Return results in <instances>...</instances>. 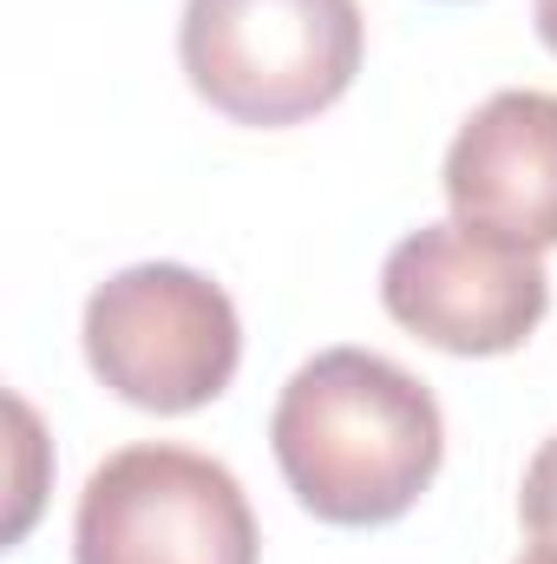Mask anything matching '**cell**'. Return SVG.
Wrapping results in <instances>:
<instances>
[{"mask_svg": "<svg viewBox=\"0 0 557 564\" xmlns=\"http://www.w3.org/2000/svg\"><path fill=\"white\" fill-rule=\"evenodd\" d=\"M276 466L321 525H394L446 459V421L401 361L374 348H321L288 375L270 421Z\"/></svg>", "mask_w": 557, "mask_h": 564, "instance_id": "obj_1", "label": "cell"}, {"mask_svg": "<svg viewBox=\"0 0 557 564\" xmlns=\"http://www.w3.org/2000/svg\"><path fill=\"white\" fill-rule=\"evenodd\" d=\"M361 46L354 0H184L177 20L190 93L250 132L328 112L361 73Z\"/></svg>", "mask_w": 557, "mask_h": 564, "instance_id": "obj_2", "label": "cell"}, {"mask_svg": "<svg viewBox=\"0 0 557 564\" xmlns=\"http://www.w3.org/2000/svg\"><path fill=\"white\" fill-rule=\"evenodd\" d=\"M79 335L92 375L144 414L210 408L243 361L237 302L184 263H132L106 276L86 302Z\"/></svg>", "mask_w": 557, "mask_h": 564, "instance_id": "obj_3", "label": "cell"}, {"mask_svg": "<svg viewBox=\"0 0 557 564\" xmlns=\"http://www.w3.org/2000/svg\"><path fill=\"white\" fill-rule=\"evenodd\" d=\"M73 564H256V512L210 453L144 440L86 479Z\"/></svg>", "mask_w": 557, "mask_h": 564, "instance_id": "obj_4", "label": "cell"}, {"mask_svg": "<svg viewBox=\"0 0 557 564\" xmlns=\"http://www.w3.org/2000/svg\"><path fill=\"white\" fill-rule=\"evenodd\" d=\"M381 302L439 355H512L545 322L551 276L532 250H505L466 224H419L381 263Z\"/></svg>", "mask_w": 557, "mask_h": 564, "instance_id": "obj_5", "label": "cell"}, {"mask_svg": "<svg viewBox=\"0 0 557 564\" xmlns=\"http://www.w3.org/2000/svg\"><path fill=\"white\" fill-rule=\"evenodd\" d=\"M452 224L505 250H557V93H492L446 151Z\"/></svg>", "mask_w": 557, "mask_h": 564, "instance_id": "obj_6", "label": "cell"}, {"mask_svg": "<svg viewBox=\"0 0 557 564\" xmlns=\"http://www.w3.org/2000/svg\"><path fill=\"white\" fill-rule=\"evenodd\" d=\"M518 519H525V532H532L538 552H557V433L532 453V466H525Z\"/></svg>", "mask_w": 557, "mask_h": 564, "instance_id": "obj_7", "label": "cell"}, {"mask_svg": "<svg viewBox=\"0 0 557 564\" xmlns=\"http://www.w3.org/2000/svg\"><path fill=\"white\" fill-rule=\"evenodd\" d=\"M532 13H538V40L557 53V0H532Z\"/></svg>", "mask_w": 557, "mask_h": 564, "instance_id": "obj_8", "label": "cell"}, {"mask_svg": "<svg viewBox=\"0 0 557 564\" xmlns=\"http://www.w3.org/2000/svg\"><path fill=\"white\" fill-rule=\"evenodd\" d=\"M518 564H557V552H532V558H518Z\"/></svg>", "mask_w": 557, "mask_h": 564, "instance_id": "obj_9", "label": "cell"}]
</instances>
